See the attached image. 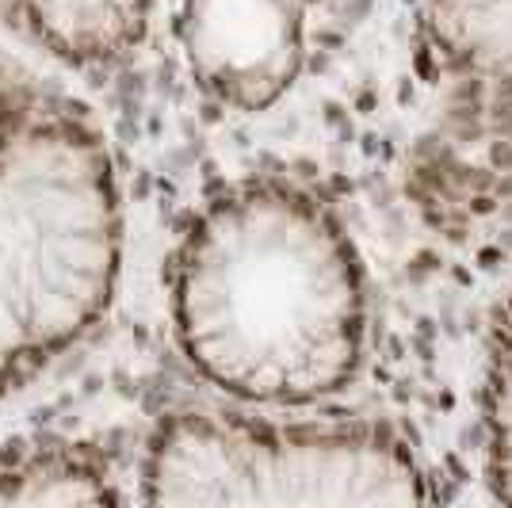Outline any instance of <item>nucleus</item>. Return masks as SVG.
I'll return each mask as SVG.
<instances>
[{
    "mask_svg": "<svg viewBox=\"0 0 512 508\" xmlns=\"http://www.w3.org/2000/svg\"><path fill=\"white\" fill-rule=\"evenodd\" d=\"M119 256L123 203L104 130L0 54V394L92 333Z\"/></svg>",
    "mask_w": 512,
    "mask_h": 508,
    "instance_id": "f03ea898",
    "label": "nucleus"
},
{
    "mask_svg": "<svg viewBox=\"0 0 512 508\" xmlns=\"http://www.w3.org/2000/svg\"><path fill=\"white\" fill-rule=\"evenodd\" d=\"M157 0H0V23L69 65L127 54L150 27Z\"/></svg>",
    "mask_w": 512,
    "mask_h": 508,
    "instance_id": "423d86ee",
    "label": "nucleus"
},
{
    "mask_svg": "<svg viewBox=\"0 0 512 508\" xmlns=\"http://www.w3.org/2000/svg\"><path fill=\"white\" fill-rule=\"evenodd\" d=\"M119 501L111 466L88 447L39 444L0 455V505H104Z\"/></svg>",
    "mask_w": 512,
    "mask_h": 508,
    "instance_id": "0eeeda50",
    "label": "nucleus"
},
{
    "mask_svg": "<svg viewBox=\"0 0 512 508\" xmlns=\"http://www.w3.org/2000/svg\"><path fill=\"white\" fill-rule=\"evenodd\" d=\"M176 39L214 100L268 111L302 73L306 0H176Z\"/></svg>",
    "mask_w": 512,
    "mask_h": 508,
    "instance_id": "20e7f679",
    "label": "nucleus"
},
{
    "mask_svg": "<svg viewBox=\"0 0 512 508\" xmlns=\"http://www.w3.org/2000/svg\"><path fill=\"white\" fill-rule=\"evenodd\" d=\"M470 146L512 169V0H428Z\"/></svg>",
    "mask_w": 512,
    "mask_h": 508,
    "instance_id": "39448f33",
    "label": "nucleus"
},
{
    "mask_svg": "<svg viewBox=\"0 0 512 508\" xmlns=\"http://www.w3.org/2000/svg\"><path fill=\"white\" fill-rule=\"evenodd\" d=\"M486 455L493 493L512 505V306L497 325L486 367Z\"/></svg>",
    "mask_w": 512,
    "mask_h": 508,
    "instance_id": "6e6552de",
    "label": "nucleus"
},
{
    "mask_svg": "<svg viewBox=\"0 0 512 508\" xmlns=\"http://www.w3.org/2000/svg\"><path fill=\"white\" fill-rule=\"evenodd\" d=\"M169 306L188 363L241 402H321L363 360L356 245L318 195L283 180L203 203L172 256Z\"/></svg>",
    "mask_w": 512,
    "mask_h": 508,
    "instance_id": "f257e3e1",
    "label": "nucleus"
},
{
    "mask_svg": "<svg viewBox=\"0 0 512 508\" xmlns=\"http://www.w3.org/2000/svg\"><path fill=\"white\" fill-rule=\"evenodd\" d=\"M153 505H425L409 444L371 421H260L188 409L153 432L142 463Z\"/></svg>",
    "mask_w": 512,
    "mask_h": 508,
    "instance_id": "7ed1b4c3",
    "label": "nucleus"
}]
</instances>
